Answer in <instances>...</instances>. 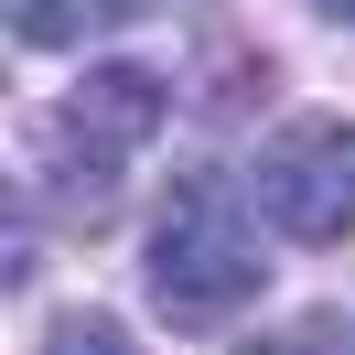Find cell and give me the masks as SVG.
<instances>
[{
    "label": "cell",
    "mask_w": 355,
    "mask_h": 355,
    "mask_svg": "<svg viewBox=\"0 0 355 355\" xmlns=\"http://www.w3.org/2000/svg\"><path fill=\"white\" fill-rule=\"evenodd\" d=\"M151 302L173 323H226L237 302H259V237H248V205L216 173H183L162 205L151 237Z\"/></svg>",
    "instance_id": "1"
},
{
    "label": "cell",
    "mask_w": 355,
    "mask_h": 355,
    "mask_svg": "<svg viewBox=\"0 0 355 355\" xmlns=\"http://www.w3.org/2000/svg\"><path fill=\"white\" fill-rule=\"evenodd\" d=\"M237 355H291V345H237Z\"/></svg>",
    "instance_id": "7"
},
{
    "label": "cell",
    "mask_w": 355,
    "mask_h": 355,
    "mask_svg": "<svg viewBox=\"0 0 355 355\" xmlns=\"http://www.w3.org/2000/svg\"><path fill=\"white\" fill-rule=\"evenodd\" d=\"M151 0H11V33H22L33 54L76 44V33H108V22H140Z\"/></svg>",
    "instance_id": "4"
},
{
    "label": "cell",
    "mask_w": 355,
    "mask_h": 355,
    "mask_svg": "<svg viewBox=\"0 0 355 355\" xmlns=\"http://www.w3.org/2000/svg\"><path fill=\"white\" fill-rule=\"evenodd\" d=\"M44 355H130V334H119L108 312H65V323L44 334Z\"/></svg>",
    "instance_id": "5"
},
{
    "label": "cell",
    "mask_w": 355,
    "mask_h": 355,
    "mask_svg": "<svg viewBox=\"0 0 355 355\" xmlns=\"http://www.w3.org/2000/svg\"><path fill=\"white\" fill-rule=\"evenodd\" d=\"M259 216L302 248L355 237V119L345 108H291L259 140Z\"/></svg>",
    "instance_id": "2"
},
{
    "label": "cell",
    "mask_w": 355,
    "mask_h": 355,
    "mask_svg": "<svg viewBox=\"0 0 355 355\" xmlns=\"http://www.w3.org/2000/svg\"><path fill=\"white\" fill-rule=\"evenodd\" d=\"M312 11H323V22H355V0H312Z\"/></svg>",
    "instance_id": "6"
},
{
    "label": "cell",
    "mask_w": 355,
    "mask_h": 355,
    "mask_svg": "<svg viewBox=\"0 0 355 355\" xmlns=\"http://www.w3.org/2000/svg\"><path fill=\"white\" fill-rule=\"evenodd\" d=\"M151 130H162V76L151 65H97V76H76V97L44 119V151L54 162H87V183H97L108 162H130Z\"/></svg>",
    "instance_id": "3"
}]
</instances>
